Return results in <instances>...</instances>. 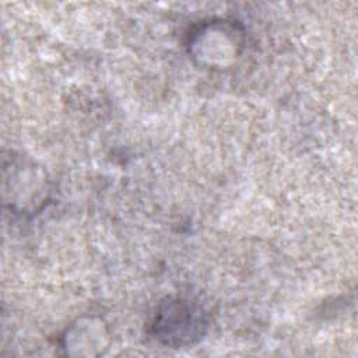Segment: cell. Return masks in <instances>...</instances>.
I'll return each instance as SVG.
<instances>
[{
	"label": "cell",
	"instance_id": "obj_1",
	"mask_svg": "<svg viewBox=\"0 0 358 358\" xmlns=\"http://www.w3.org/2000/svg\"><path fill=\"white\" fill-rule=\"evenodd\" d=\"M50 182L35 161L21 154L3 159V197L15 214H38L50 199Z\"/></svg>",
	"mask_w": 358,
	"mask_h": 358
},
{
	"label": "cell",
	"instance_id": "obj_2",
	"mask_svg": "<svg viewBox=\"0 0 358 358\" xmlns=\"http://www.w3.org/2000/svg\"><path fill=\"white\" fill-rule=\"evenodd\" d=\"M207 330L203 309L185 298H166L154 315L151 333L161 344L182 348L196 344Z\"/></svg>",
	"mask_w": 358,
	"mask_h": 358
},
{
	"label": "cell",
	"instance_id": "obj_3",
	"mask_svg": "<svg viewBox=\"0 0 358 358\" xmlns=\"http://www.w3.org/2000/svg\"><path fill=\"white\" fill-rule=\"evenodd\" d=\"M242 43V31L234 21L211 18L189 35L187 50L203 66L228 67L241 55Z\"/></svg>",
	"mask_w": 358,
	"mask_h": 358
},
{
	"label": "cell",
	"instance_id": "obj_4",
	"mask_svg": "<svg viewBox=\"0 0 358 358\" xmlns=\"http://www.w3.org/2000/svg\"><path fill=\"white\" fill-rule=\"evenodd\" d=\"M109 333L95 317L77 319L62 336V348L69 355H101L108 348Z\"/></svg>",
	"mask_w": 358,
	"mask_h": 358
}]
</instances>
